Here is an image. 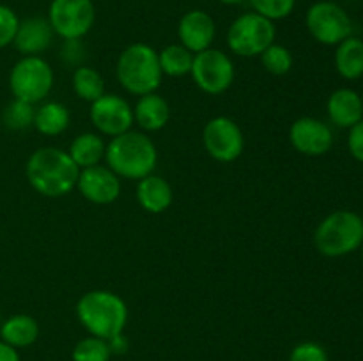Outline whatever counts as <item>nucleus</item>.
<instances>
[{
  "label": "nucleus",
  "instance_id": "nucleus-1",
  "mask_svg": "<svg viewBox=\"0 0 363 361\" xmlns=\"http://www.w3.org/2000/svg\"><path fill=\"white\" fill-rule=\"evenodd\" d=\"M27 179L30 186L45 197H64L77 186L80 168L66 151L59 147H41L27 161Z\"/></svg>",
  "mask_w": 363,
  "mask_h": 361
},
{
  "label": "nucleus",
  "instance_id": "nucleus-2",
  "mask_svg": "<svg viewBox=\"0 0 363 361\" xmlns=\"http://www.w3.org/2000/svg\"><path fill=\"white\" fill-rule=\"evenodd\" d=\"M106 166L119 177L140 180L151 176L158 163V152L151 138L138 131L113 137L105 149Z\"/></svg>",
  "mask_w": 363,
  "mask_h": 361
},
{
  "label": "nucleus",
  "instance_id": "nucleus-3",
  "mask_svg": "<svg viewBox=\"0 0 363 361\" xmlns=\"http://www.w3.org/2000/svg\"><path fill=\"white\" fill-rule=\"evenodd\" d=\"M77 315L92 336L112 340L126 326L128 306L123 297L110 290H91L77 303Z\"/></svg>",
  "mask_w": 363,
  "mask_h": 361
},
{
  "label": "nucleus",
  "instance_id": "nucleus-4",
  "mask_svg": "<svg viewBox=\"0 0 363 361\" xmlns=\"http://www.w3.org/2000/svg\"><path fill=\"white\" fill-rule=\"evenodd\" d=\"M162 76L158 52L144 42L130 45L117 59V80L130 94L145 96L156 92Z\"/></svg>",
  "mask_w": 363,
  "mask_h": 361
},
{
  "label": "nucleus",
  "instance_id": "nucleus-5",
  "mask_svg": "<svg viewBox=\"0 0 363 361\" xmlns=\"http://www.w3.org/2000/svg\"><path fill=\"white\" fill-rule=\"evenodd\" d=\"M314 243L325 257H344L357 251L363 243L362 216L353 211H335L318 225Z\"/></svg>",
  "mask_w": 363,
  "mask_h": 361
},
{
  "label": "nucleus",
  "instance_id": "nucleus-6",
  "mask_svg": "<svg viewBox=\"0 0 363 361\" xmlns=\"http://www.w3.org/2000/svg\"><path fill=\"white\" fill-rule=\"evenodd\" d=\"M275 25L257 13H245L230 23L227 46L240 57H257L275 41Z\"/></svg>",
  "mask_w": 363,
  "mask_h": 361
},
{
  "label": "nucleus",
  "instance_id": "nucleus-7",
  "mask_svg": "<svg viewBox=\"0 0 363 361\" xmlns=\"http://www.w3.org/2000/svg\"><path fill=\"white\" fill-rule=\"evenodd\" d=\"M53 87V69L39 55H28L18 60L9 74V88L14 99L25 103L43 101Z\"/></svg>",
  "mask_w": 363,
  "mask_h": 361
},
{
  "label": "nucleus",
  "instance_id": "nucleus-8",
  "mask_svg": "<svg viewBox=\"0 0 363 361\" xmlns=\"http://www.w3.org/2000/svg\"><path fill=\"white\" fill-rule=\"evenodd\" d=\"M305 25L318 42L326 46H337L353 32V21L350 14L339 4L330 0H319L312 4L305 16Z\"/></svg>",
  "mask_w": 363,
  "mask_h": 361
},
{
  "label": "nucleus",
  "instance_id": "nucleus-9",
  "mask_svg": "<svg viewBox=\"0 0 363 361\" xmlns=\"http://www.w3.org/2000/svg\"><path fill=\"white\" fill-rule=\"evenodd\" d=\"M191 78L202 92L209 96L223 94L233 85L236 71L229 55L215 48H208L194 55Z\"/></svg>",
  "mask_w": 363,
  "mask_h": 361
},
{
  "label": "nucleus",
  "instance_id": "nucleus-10",
  "mask_svg": "<svg viewBox=\"0 0 363 361\" xmlns=\"http://www.w3.org/2000/svg\"><path fill=\"white\" fill-rule=\"evenodd\" d=\"M48 21L59 38L82 39L96 21V7L92 0H52L48 7Z\"/></svg>",
  "mask_w": 363,
  "mask_h": 361
},
{
  "label": "nucleus",
  "instance_id": "nucleus-11",
  "mask_svg": "<svg viewBox=\"0 0 363 361\" xmlns=\"http://www.w3.org/2000/svg\"><path fill=\"white\" fill-rule=\"evenodd\" d=\"M202 142L206 151L213 159L230 163L243 152L245 138L240 126L229 117H215L209 120L202 131Z\"/></svg>",
  "mask_w": 363,
  "mask_h": 361
},
{
  "label": "nucleus",
  "instance_id": "nucleus-12",
  "mask_svg": "<svg viewBox=\"0 0 363 361\" xmlns=\"http://www.w3.org/2000/svg\"><path fill=\"white\" fill-rule=\"evenodd\" d=\"M91 122L96 130L108 137H119L131 130L135 122L133 108L117 94H103L91 103Z\"/></svg>",
  "mask_w": 363,
  "mask_h": 361
},
{
  "label": "nucleus",
  "instance_id": "nucleus-13",
  "mask_svg": "<svg viewBox=\"0 0 363 361\" xmlns=\"http://www.w3.org/2000/svg\"><path fill=\"white\" fill-rule=\"evenodd\" d=\"M289 142L305 156H323L332 149L333 133L328 124L314 117L294 120L289 130Z\"/></svg>",
  "mask_w": 363,
  "mask_h": 361
},
{
  "label": "nucleus",
  "instance_id": "nucleus-14",
  "mask_svg": "<svg viewBox=\"0 0 363 361\" xmlns=\"http://www.w3.org/2000/svg\"><path fill=\"white\" fill-rule=\"evenodd\" d=\"M77 188L92 204H112L121 195V180L108 166L94 165L80 170Z\"/></svg>",
  "mask_w": 363,
  "mask_h": 361
},
{
  "label": "nucleus",
  "instance_id": "nucleus-15",
  "mask_svg": "<svg viewBox=\"0 0 363 361\" xmlns=\"http://www.w3.org/2000/svg\"><path fill=\"white\" fill-rule=\"evenodd\" d=\"M177 35H179L181 45L195 55V53L211 48L216 35V25L206 11H188L181 16Z\"/></svg>",
  "mask_w": 363,
  "mask_h": 361
},
{
  "label": "nucleus",
  "instance_id": "nucleus-16",
  "mask_svg": "<svg viewBox=\"0 0 363 361\" xmlns=\"http://www.w3.org/2000/svg\"><path fill=\"white\" fill-rule=\"evenodd\" d=\"M53 34H55V32H53L48 18H25V20H21L20 25H18L13 45L23 57L39 55V53L45 52V50L52 45Z\"/></svg>",
  "mask_w": 363,
  "mask_h": 361
},
{
  "label": "nucleus",
  "instance_id": "nucleus-17",
  "mask_svg": "<svg viewBox=\"0 0 363 361\" xmlns=\"http://www.w3.org/2000/svg\"><path fill=\"white\" fill-rule=\"evenodd\" d=\"M328 115L335 126L353 127L363 119L362 96L353 88H337L328 99Z\"/></svg>",
  "mask_w": 363,
  "mask_h": 361
},
{
  "label": "nucleus",
  "instance_id": "nucleus-18",
  "mask_svg": "<svg viewBox=\"0 0 363 361\" xmlns=\"http://www.w3.org/2000/svg\"><path fill=\"white\" fill-rule=\"evenodd\" d=\"M172 188L163 177L151 173L138 180L137 200L142 209H145L147 212L160 214V212L167 211L172 204Z\"/></svg>",
  "mask_w": 363,
  "mask_h": 361
},
{
  "label": "nucleus",
  "instance_id": "nucleus-19",
  "mask_svg": "<svg viewBox=\"0 0 363 361\" xmlns=\"http://www.w3.org/2000/svg\"><path fill=\"white\" fill-rule=\"evenodd\" d=\"M133 117L138 126L147 131H160L170 119V106L165 98L156 92L140 96L133 108Z\"/></svg>",
  "mask_w": 363,
  "mask_h": 361
},
{
  "label": "nucleus",
  "instance_id": "nucleus-20",
  "mask_svg": "<svg viewBox=\"0 0 363 361\" xmlns=\"http://www.w3.org/2000/svg\"><path fill=\"white\" fill-rule=\"evenodd\" d=\"M0 336L2 342L9 343L11 347H28L38 340L39 324L30 315H13L0 324Z\"/></svg>",
  "mask_w": 363,
  "mask_h": 361
},
{
  "label": "nucleus",
  "instance_id": "nucleus-21",
  "mask_svg": "<svg viewBox=\"0 0 363 361\" xmlns=\"http://www.w3.org/2000/svg\"><path fill=\"white\" fill-rule=\"evenodd\" d=\"M335 67L346 80H358L363 76V41L350 35L337 45Z\"/></svg>",
  "mask_w": 363,
  "mask_h": 361
},
{
  "label": "nucleus",
  "instance_id": "nucleus-22",
  "mask_svg": "<svg viewBox=\"0 0 363 361\" xmlns=\"http://www.w3.org/2000/svg\"><path fill=\"white\" fill-rule=\"evenodd\" d=\"M105 142L96 133H82L71 142L67 154L71 156L78 168H87V166L99 165L105 158Z\"/></svg>",
  "mask_w": 363,
  "mask_h": 361
},
{
  "label": "nucleus",
  "instance_id": "nucleus-23",
  "mask_svg": "<svg viewBox=\"0 0 363 361\" xmlns=\"http://www.w3.org/2000/svg\"><path fill=\"white\" fill-rule=\"evenodd\" d=\"M35 130L46 137H57L69 126V112L62 103L50 101L39 106L34 115Z\"/></svg>",
  "mask_w": 363,
  "mask_h": 361
},
{
  "label": "nucleus",
  "instance_id": "nucleus-24",
  "mask_svg": "<svg viewBox=\"0 0 363 361\" xmlns=\"http://www.w3.org/2000/svg\"><path fill=\"white\" fill-rule=\"evenodd\" d=\"M73 91L80 99L92 103L105 94V80L92 67L80 66L74 69Z\"/></svg>",
  "mask_w": 363,
  "mask_h": 361
},
{
  "label": "nucleus",
  "instance_id": "nucleus-25",
  "mask_svg": "<svg viewBox=\"0 0 363 361\" xmlns=\"http://www.w3.org/2000/svg\"><path fill=\"white\" fill-rule=\"evenodd\" d=\"M160 66L163 74L169 76H184L191 71L194 53L184 48L183 45H169L158 53Z\"/></svg>",
  "mask_w": 363,
  "mask_h": 361
},
{
  "label": "nucleus",
  "instance_id": "nucleus-26",
  "mask_svg": "<svg viewBox=\"0 0 363 361\" xmlns=\"http://www.w3.org/2000/svg\"><path fill=\"white\" fill-rule=\"evenodd\" d=\"M34 105L20 101V99H13V101L6 106V110H4L2 120L4 124H6L7 130L20 131L34 126Z\"/></svg>",
  "mask_w": 363,
  "mask_h": 361
},
{
  "label": "nucleus",
  "instance_id": "nucleus-27",
  "mask_svg": "<svg viewBox=\"0 0 363 361\" xmlns=\"http://www.w3.org/2000/svg\"><path fill=\"white\" fill-rule=\"evenodd\" d=\"M262 66L266 67V71H269L272 74H277V76H282V74H287L293 67V53L282 45H269L264 52L261 53Z\"/></svg>",
  "mask_w": 363,
  "mask_h": 361
},
{
  "label": "nucleus",
  "instance_id": "nucleus-28",
  "mask_svg": "<svg viewBox=\"0 0 363 361\" xmlns=\"http://www.w3.org/2000/svg\"><path fill=\"white\" fill-rule=\"evenodd\" d=\"M112 350L106 340L89 336L80 340L73 349V361H108Z\"/></svg>",
  "mask_w": 363,
  "mask_h": 361
},
{
  "label": "nucleus",
  "instance_id": "nucleus-29",
  "mask_svg": "<svg viewBox=\"0 0 363 361\" xmlns=\"http://www.w3.org/2000/svg\"><path fill=\"white\" fill-rule=\"evenodd\" d=\"M254 13L268 18V20H284L296 7V0H248Z\"/></svg>",
  "mask_w": 363,
  "mask_h": 361
},
{
  "label": "nucleus",
  "instance_id": "nucleus-30",
  "mask_svg": "<svg viewBox=\"0 0 363 361\" xmlns=\"http://www.w3.org/2000/svg\"><path fill=\"white\" fill-rule=\"evenodd\" d=\"M18 25H20V18L16 16V13L9 6L0 4V50L13 45Z\"/></svg>",
  "mask_w": 363,
  "mask_h": 361
},
{
  "label": "nucleus",
  "instance_id": "nucleus-31",
  "mask_svg": "<svg viewBox=\"0 0 363 361\" xmlns=\"http://www.w3.org/2000/svg\"><path fill=\"white\" fill-rule=\"evenodd\" d=\"M289 361H328V354L319 343L303 342L294 347Z\"/></svg>",
  "mask_w": 363,
  "mask_h": 361
},
{
  "label": "nucleus",
  "instance_id": "nucleus-32",
  "mask_svg": "<svg viewBox=\"0 0 363 361\" xmlns=\"http://www.w3.org/2000/svg\"><path fill=\"white\" fill-rule=\"evenodd\" d=\"M60 59L69 66H82V60L85 59V46L82 45L80 39H66L60 48Z\"/></svg>",
  "mask_w": 363,
  "mask_h": 361
},
{
  "label": "nucleus",
  "instance_id": "nucleus-33",
  "mask_svg": "<svg viewBox=\"0 0 363 361\" xmlns=\"http://www.w3.org/2000/svg\"><path fill=\"white\" fill-rule=\"evenodd\" d=\"M347 149L351 156L357 161L363 163V119L353 127H350V137H347Z\"/></svg>",
  "mask_w": 363,
  "mask_h": 361
},
{
  "label": "nucleus",
  "instance_id": "nucleus-34",
  "mask_svg": "<svg viewBox=\"0 0 363 361\" xmlns=\"http://www.w3.org/2000/svg\"><path fill=\"white\" fill-rule=\"evenodd\" d=\"M0 361H20V356L14 347L6 342H0Z\"/></svg>",
  "mask_w": 363,
  "mask_h": 361
},
{
  "label": "nucleus",
  "instance_id": "nucleus-35",
  "mask_svg": "<svg viewBox=\"0 0 363 361\" xmlns=\"http://www.w3.org/2000/svg\"><path fill=\"white\" fill-rule=\"evenodd\" d=\"M108 345H110V350H112V353H126V347H128V343H126V340L123 338V333H121V335H117V336H113L112 340H108Z\"/></svg>",
  "mask_w": 363,
  "mask_h": 361
},
{
  "label": "nucleus",
  "instance_id": "nucleus-36",
  "mask_svg": "<svg viewBox=\"0 0 363 361\" xmlns=\"http://www.w3.org/2000/svg\"><path fill=\"white\" fill-rule=\"evenodd\" d=\"M218 2L225 4V6H238V4H243L245 0H218Z\"/></svg>",
  "mask_w": 363,
  "mask_h": 361
},
{
  "label": "nucleus",
  "instance_id": "nucleus-37",
  "mask_svg": "<svg viewBox=\"0 0 363 361\" xmlns=\"http://www.w3.org/2000/svg\"><path fill=\"white\" fill-rule=\"evenodd\" d=\"M360 248H362V255H363V243H362V246H360Z\"/></svg>",
  "mask_w": 363,
  "mask_h": 361
},
{
  "label": "nucleus",
  "instance_id": "nucleus-38",
  "mask_svg": "<svg viewBox=\"0 0 363 361\" xmlns=\"http://www.w3.org/2000/svg\"><path fill=\"white\" fill-rule=\"evenodd\" d=\"M362 222H363V214H362Z\"/></svg>",
  "mask_w": 363,
  "mask_h": 361
},
{
  "label": "nucleus",
  "instance_id": "nucleus-39",
  "mask_svg": "<svg viewBox=\"0 0 363 361\" xmlns=\"http://www.w3.org/2000/svg\"><path fill=\"white\" fill-rule=\"evenodd\" d=\"M362 103H363V96H362Z\"/></svg>",
  "mask_w": 363,
  "mask_h": 361
},
{
  "label": "nucleus",
  "instance_id": "nucleus-40",
  "mask_svg": "<svg viewBox=\"0 0 363 361\" xmlns=\"http://www.w3.org/2000/svg\"><path fill=\"white\" fill-rule=\"evenodd\" d=\"M0 324H2V322H0Z\"/></svg>",
  "mask_w": 363,
  "mask_h": 361
}]
</instances>
